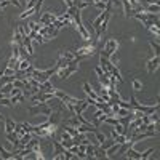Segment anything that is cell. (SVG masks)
<instances>
[{
	"label": "cell",
	"instance_id": "cell-4",
	"mask_svg": "<svg viewBox=\"0 0 160 160\" xmlns=\"http://www.w3.org/2000/svg\"><path fill=\"white\" fill-rule=\"evenodd\" d=\"M82 88H83V93H85L88 98H91V99H95V101H96L98 95H96V91L93 90V87H91L88 82H83V83H82Z\"/></svg>",
	"mask_w": 160,
	"mask_h": 160
},
{
	"label": "cell",
	"instance_id": "cell-30",
	"mask_svg": "<svg viewBox=\"0 0 160 160\" xmlns=\"http://www.w3.org/2000/svg\"><path fill=\"white\" fill-rule=\"evenodd\" d=\"M0 122H3V115L2 114H0Z\"/></svg>",
	"mask_w": 160,
	"mask_h": 160
},
{
	"label": "cell",
	"instance_id": "cell-29",
	"mask_svg": "<svg viewBox=\"0 0 160 160\" xmlns=\"http://www.w3.org/2000/svg\"><path fill=\"white\" fill-rule=\"evenodd\" d=\"M62 2H64V5H66V7H68V8L74 5V0H62Z\"/></svg>",
	"mask_w": 160,
	"mask_h": 160
},
{
	"label": "cell",
	"instance_id": "cell-12",
	"mask_svg": "<svg viewBox=\"0 0 160 160\" xmlns=\"http://www.w3.org/2000/svg\"><path fill=\"white\" fill-rule=\"evenodd\" d=\"M59 56L64 58V59H68V61H72V59H75V51L74 50H62L59 53Z\"/></svg>",
	"mask_w": 160,
	"mask_h": 160
},
{
	"label": "cell",
	"instance_id": "cell-1",
	"mask_svg": "<svg viewBox=\"0 0 160 160\" xmlns=\"http://www.w3.org/2000/svg\"><path fill=\"white\" fill-rule=\"evenodd\" d=\"M118 48H120V43H118V40H117V38H109L108 42L104 43L102 50L99 51V55H102V56H106V58H109V56L112 55V53L118 51Z\"/></svg>",
	"mask_w": 160,
	"mask_h": 160
},
{
	"label": "cell",
	"instance_id": "cell-16",
	"mask_svg": "<svg viewBox=\"0 0 160 160\" xmlns=\"http://www.w3.org/2000/svg\"><path fill=\"white\" fill-rule=\"evenodd\" d=\"M26 99V96L22 95V93H19V95H13V96H10V102H11V106H16L18 102H22Z\"/></svg>",
	"mask_w": 160,
	"mask_h": 160
},
{
	"label": "cell",
	"instance_id": "cell-21",
	"mask_svg": "<svg viewBox=\"0 0 160 160\" xmlns=\"http://www.w3.org/2000/svg\"><path fill=\"white\" fill-rule=\"evenodd\" d=\"M13 131L16 133V136H18V138H21L24 133H26L24 128H22V123H16V125H15V130H13Z\"/></svg>",
	"mask_w": 160,
	"mask_h": 160
},
{
	"label": "cell",
	"instance_id": "cell-11",
	"mask_svg": "<svg viewBox=\"0 0 160 160\" xmlns=\"http://www.w3.org/2000/svg\"><path fill=\"white\" fill-rule=\"evenodd\" d=\"M0 158H3V160L15 158V154H13V151H7L3 146H0Z\"/></svg>",
	"mask_w": 160,
	"mask_h": 160
},
{
	"label": "cell",
	"instance_id": "cell-3",
	"mask_svg": "<svg viewBox=\"0 0 160 160\" xmlns=\"http://www.w3.org/2000/svg\"><path fill=\"white\" fill-rule=\"evenodd\" d=\"M160 66V56H152L151 59H148V62H146V69H148L149 74H154Z\"/></svg>",
	"mask_w": 160,
	"mask_h": 160
},
{
	"label": "cell",
	"instance_id": "cell-26",
	"mask_svg": "<svg viewBox=\"0 0 160 160\" xmlns=\"http://www.w3.org/2000/svg\"><path fill=\"white\" fill-rule=\"evenodd\" d=\"M95 74H96V77H98V78L104 77V71L99 68V66H96V68H95Z\"/></svg>",
	"mask_w": 160,
	"mask_h": 160
},
{
	"label": "cell",
	"instance_id": "cell-25",
	"mask_svg": "<svg viewBox=\"0 0 160 160\" xmlns=\"http://www.w3.org/2000/svg\"><path fill=\"white\" fill-rule=\"evenodd\" d=\"M0 106H11V102H10V96H3V98H0Z\"/></svg>",
	"mask_w": 160,
	"mask_h": 160
},
{
	"label": "cell",
	"instance_id": "cell-23",
	"mask_svg": "<svg viewBox=\"0 0 160 160\" xmlns=\"http://www.w3.org/2000/svg\"><path fill=\"white\" fill-rule=\"evenodd\" d=\"M59 142L62 144V148H64V149H69V148H71V146L74 144V141H72V138H68V139H61Z\"/></svg>",
	"mask_w": 160,
	"mask_h": 160
},
{
	"label": "cell",
	"instance_id": "cell-32",
	"mask_svg": "<svg viewBox=\"0 0 160 160\" xmlns=\"http://www.w3.org/2000/svg\"><path fill=\"white\" fill-rule=\"evenodd\" d=\"M2 11H3V10H2V8H0V15H2Z\"/></svg>",
	"mask_w": 160,
	"mask_h": 160
},
{
	"label": "cell",
	"instance_id": "cell-18",
	"mask_svg": "<svg viewBox=\"0 0 160 160\" xmlns=\"http://www.w3.org/2000/svg\"><path fill=\"white\" fill-rule=\"evenodd\" d=\"M43 2L45 0H37L35 5H34V15H40V11H42V7H43Z\"/></svg>",
	"mask_w": 160,
	"mask_h": 160
},
{
	"label": "cell",
	"instance_id": "cell-9",
	"mask_svg": "<svg viewBox=\"0 0 160 160\" xmlns=\"http://www.w3.org/2000/svg\"><path fill=\"white\" fill-rule=\"evenodd\" d=\"M11 43H16L18 47L22 45V34L18 28H15V32H13V40H11Z\"/></svg>",
	"mask_w": 160,
	"mask_h": 160
},
{
	"label": "cell",
	"instance_id": "cell-5",
	"mask_svg": "<svg viewBox=\"0 0 160 160\" xmlns=\"http://www.w3.org/2000/svg\"><path fill=\"white\" fill-rule=\"evenodd\" d=\"M5 138H7V141H10L11 144H13V148H18L19 146V138L16 136V133L15 131H8V133H5Z\"/></svg>",
	"mask_w": 160,
	"mask_h": 160
},
{
	"label": "cell",
	"instance_id": "cell-6",
	"mask_svg": "<svg viewBox=\"0 0 160 160\" xmlns=\"http://www.w3.org/2000/svg\"><path fill=\"white\" fill-rule=\"evenodd\" d=\"M38 90L43 91V93H53L55 91V87H53V83L50 82V80H45V82L38 83Z\"/></svg>",
	"mask_w": 160,
	"mask_h": 160
},
{
	"label": "cell",
	"instance_id": "cell-27",
	"mask_svg": "<svg viewBox=\"0 0 160 160\" xmlns=\"http://www.w3.org/2000/svg\"><path fill=\"white\" fill-rule=\"evenodd\" d=\"M15 69H11V68H8V66H7V68L3 69V75H15Z\"/></svg>",
	"mask_w": 160,
	"mask_h": 160
},
{
	"label": "cell",
	"instance_id": "cell-24",
	"mask_svg": "<svg viewBox=\"0 0 160 160\" xmlns=\"http://www.w3.org/2000/svg\"><path fill=\"white\" fill-rule=\"evenodd\" d=\"M93 5H95V8H96L98 11H102V10H106V2H102V0H98V2H95Z\"/></svg>",
	"mask_w": 160,
	"mask_h": 160
},
{
	"label": "cell",
	"instance_id": "cell-19",
	"mask_svg": "<svg viewBox=\"0 0 160 160\" xmlns=\"http://www.w3.org/2000/svg\"><path fill=\"white\" fill-rule=\"evenodd\" d=\"M144 8L148 13H155V15L160 11V5H144Z\"/></svg>",
	"mask_w": 160,
	"mask_h": 160
},
{
	"label": "cell",
	"instance_id": "cell-31",
	"mask_svg": "<svg viewBox=\"0 0 160 160\" xmlns=\"http://www.w3.org/2000/svg\"><path fill=\"white\" fill-rule=\"evenodd\" d=\"M77 2H78V0H74V5H75V3H77Z\"/></svg>",
	"mask_w": 160,
	"mask_h": 160
},
{
	"label": "cell",
	"instance_id": "cell-10",
	"mask_svg": "<svg viewBox=\"0 0 160 160\" xmlns=\"http://www.w3.org/2000/svg\"><path fill=\"white\" fill-rule=\"evenodd\" d=\"M3 123H5V133L13 131L15 130V125H16V122L13 118H10V117H3Z\"/></svg>",
	"mask_w": 160,
	"mask_h": 160
},
{
	"label": "cell",
	"instance_id": "cell-2",
	"mask_svg": "<svg viewBox=\"0 0 160 160\" xmlns=\"http://www.w3.org/2000/svg\"><path fill=\"white\" fill-rule=\"evenodd\" d=\"M58 18L56 13H53V11H45V13H40V19L38 22L42 24V26H50L51 22H55Z\"/></svg>",
	"mask_w": 160,
	"mask_h": 160
},
{
	"label": "cell",
	"instance_id": "cell-7",
	"mask_svg": "<svg viewBox=\"0 0 160 160\" xmlns=\"http://www.w3.org/2000/svg\"><path fill=\"white\" fill-rule=\"evenodd\" d=\"M139 155H141V152L135 151V149H133V146H131V148H128V149L123 152V157H125V158H135V160H139Z\"/></svg>",
	"mask_w": 160,
	"mask_h": 160
},
{
	"label": "cell",
	"instance_id": "cell-13",
	"mask_svg": "<svg viewBox=\"0 0 160 160\" xmlns=\"http://www.w3.org/2000/svg\"><path fill=\"white\" fill-rule=\"evenodd\" d=\"M93 158H108V154L102 148L99 146H95V152H93Z\"/></svg>",
	"mask_w": 160,
	"mask_h": 160
},
{
	"label": "cell",
	"instance_id": "cell-14",
	"mask_svg": "<svg viewBox=\"0 0 160 160\" xmlns=\"http://www.w3.org/2000/svg\"><path fill=\"white\" fill-rule=\"evenodd\" d=\"M157 151V148H149V149H146V151H142L141 152V155H139V160H148V158H151L152 157V154Z\"/></svg>",
	"mask_w": 160,
	"mask_h": 160
},
{
	"label": "cell",
	"instance_id": "cell-22",
	"mask_svg": "<svg viewBox=\"0 0 160 160\" xmlns=\"http://www.w3.org/2000/svg\"><path fill=\"white\" fill-rule=\"evenodd\" d=\"M106 138H108V136H106L104 133H101V131H98V130L95 131V139H96V142H98V144H101Z\"/></svg>",
	"mask_w": 160,
	"mask_h": 160
},
{
	"label": "cell",
	"instance_id": "cell-28",
	"mask_svg": "<svg viewBox=\"0 0 160 160\" xmlns=\"http://www.w3.org/2000/svg\"><path fill=\"white\" fill-rule=\"evenodd\" d=\"M142 5H160V0H144Z\"/></svg>",
	"mask_w": 160,
	"mask_h": 160
},
{
	"label": "cell",
	"instance_id": "cell-20",
	"mask_svg": "<svg viewBox=\"0 0 160 160\" xmlns=\"http://www.w3.org/2000/svg\"><path fill=\"white\" fill-rule=\"evenodd\" d=\"M32 15H34V10L32 8H24V11L19 15V19H26V18H29Z\"/></svg>",
	"mask_w": 160,
	"mask_h": 160
},
{
	"label": "cell",
	"instance_id": "cell-8",
	"mask_svg": "<svg viewBox=\"0 0 160 160\" xmlns=\"http://www.w3.org/2000/svg\"><path fill=\"white\" fill-rule=\"evenodd\" d=\"M109 64H111L109 58H106V56L99 55V68L104 71V74H106V72H109Z\"/></svg>",
	"mask_w": 160,
	"mask_h": 160
},
{
	"label": "cell",
	"instance_id": "cell-15",
	"mask_svg": "<svg viewBox=\"0 0 160 160\" xmlns=\"http://www.w3.org/2000/svg\"><path fill=\"white\" fill-rule=\"evenodd\" d=\"M149 47L152 48V51H154V56H160V45H158V42L157 40H149Z\"/></svg>",
	"mask_w": 160,
	"mask_h": 160
},
{
	"label": "cell",
	"instance_id": "cell-17",
	"mask_svg": "<svg viewBox=\"0 0 160 160\" xmlns=\"http://www.w3.org/2000/svg\"><path fill=\"white\" fill-rule=\"evenodd\" d=\"M131 87H133V90H135V91H142L144 83L141 82V80H138V78H133L131 80Z\"/></svg>",
	"mask_w": 160,
	"mask_h": 160
}]
</instances>
